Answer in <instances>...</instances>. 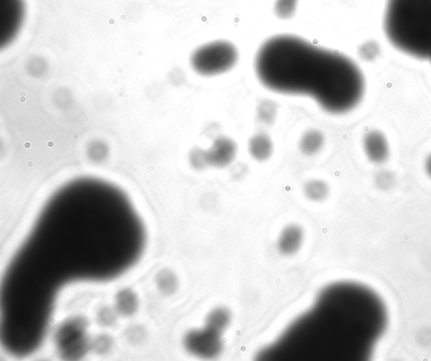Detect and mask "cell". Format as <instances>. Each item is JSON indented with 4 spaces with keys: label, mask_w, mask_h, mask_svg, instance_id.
<instances>
[{
    "label": "cell",
    "mask_w": 431,
    "mask_h": 361,
    "mask_svg": "<svg viewBox=\"0 0 431 361\" xmlns=\"http://www.w3.org/2000/svg\"><path fill=\"white\" fill-rule=\"evenodd\" d=\"M238 58V51L233 43L216 41L197 48L191 54L190 65L195 73L213 77L233 70Z\"/></svg>",
    "instance_id": "3957f363"
},
{
    "label": "cell",
    "mask_w": 431,
    "mask_h": 361,
    "mask_svg": "<svg viewBox=\"0 0 431 361\" xmlns=\"http://www.w3.org/2000/svg\"><path fill=\"white\" fill-rule=\"evenodd\" d=\"M363 148L367 159L373 163H382L389 156V144L380 131L368 132L363 139Z\"/></svg>",
    "instance_id": "ba28073f"
},
{
    "label": "cell",
    "mask_w": 431,
    "mask_h": 361,
    "mask_svg": "<svg viewBox=\"0 0 431 361\" xmlns=\"http://www.w3.org/2000/svg\"><path fill=\"white\" fill-rule=\"evenodd\" d=\"M254 70L267 90L307 96L331 115L353 111L365 94V79L352 60L293 35H279L262 44Z\"/></svg>",
    "instance_id": "6da1fadb"
},
{
    "label": "cell",
    "mask_w": 431,
    "mask_h": 361,
    "mask_svg": "<svg viewBox=\"0 0 431 361\" xmlns=\"http://www.w3.org/2000/svg\"><path fill=\"white\" fill-rule=\"evenodd\" d=\"M277 114V106L270 100H263L258 106L257 119L265 127H270L274 123Z\"/></svg>",
    "instance_id": "4fadbf2b"
},
{
    "label": "cell",
    "mask_w": 431,
    "mask_h": 361,
    "mask_svg": "<svg viewBox=\"0 0 431 361\" xmlns=\"http://www.w3.org/2000/svg\"><path fill=\"white\" fill-rule=\"evenodd\" d=\"M248 150L251 157L258 162H265L273 154L274 144L264 132L254 134L249 140Z\"/></svg>",
    "instance_id": "9c48e42d"
},
{
    "label": "cell",
    "mask_w": 431,
    "mask_h": 361,
    "mask_svg": "<svg viewBox=\"0 0 431 361\" xmlns=\"http://www.w3.org/2000/svg\"><path fill=\"white\" fill-rule=\"evenodd\" d=\"M25 0H0V43L8 45L21 31L25 22Z\"/></svg>",
    "instance_id": "277c9868"
},
{
    "label": "cell",
    "mask_w": 431,
    "mask_h": 361,
    "mask_svg": "<svg viewBox=\"0 0 431 361\" xmlns=\"http://www.w3.org/2000/svg\"><path fill=\"white\" fill-rule=\"evenodd\" d=\"M190 162L195 170H203L210 166L207 151L194 147L190 154Z\"/></svg>",
    "instance_id": "5bb4252c"
},
{
    "label": "cell",
    "mask_w": 431,
    "mask_h": 361,
    "mask_svg": "<svg viewBox=\"0 0 431 361\" xmlns=\"http://www.w3.org/2000/svg\"><path fill=\"white\" fill-rule=\"evenodd\" d=\"M238 145L229 136H221L216 138L213 145L207 150L211 167L223 168L231 166L237 157Z\"/></svg>",
    "instance_id": "52a82bcc"
},
{
    "label": "cell",
    "mask_w": 431,
    "mask_h": 361,
    "mask_svg": "<svg viewBox=\"0 0 431 361\" xmlns=\"http://www.w3.org/2000/svg\"><path fill=\"white\" fill-rule=\"evenodd\" d=\"M384 30L398 51L431 61V0H388Z\"/></svg>",
    "instance_id": "7a4b0ae2"
},
{
    "label": "cell",
    "mask_w": 431,
    "mask_h": 361,
    "mask_svg": "<svg viewBox=\"0 0 431 361\" xmlns=\"http://www.w3.org/2000/svg\"><path fill=\"white\" fill-rule=\"evenodd\" d=\"M303 195L312 202L321 203L328 199L330 188L325 180L312 179L307 180L302 188Z\"/></svg>",
    "instance_id": "7c38bea8"
},
{
    "label": "cell",
    "mask_w": 431,
    "mask_h": 361,
    "mask_svg": "<svg viewBox=\"0 0 431 361\" xmlns=\"http://www.w3.org/2000/svg\"><path fill=\"white\" fill-rule=\"evenodd\" d=\"M425 170L427 174L430 176L431 179V154L429 156V158L427 159L425 163Z\"/></svg>",
    "instance_id": "2e32d148"
},
{
    "label": "cell",
    "mask_w": 431,
    "mask_h": 361,
    "mask_svg": "<svg viewBox=\"0 0 431 361\" xmlns=\"http://www.w3.org/2000/svg\"><path fill=\"white\" fill-rule=\"evenodd\" d=\"M298 0H277L275 10L279 17L287 19L294 14Z\"/></svg>",
    "instance_id": "9a60e30c"
},
{
    "label": "cell",
    "mask_w": 431,
    "mask_h": 361,
    "mask_svg": "<svg viewBox=\"0 0 431 361\" xmlns=\"http://www.w3.org/2000/svg\"><path fill=\"white\" fill-rule=\"evenodd\" d=\"M305 242V231L297 223L287 224L277 240V250L282 256L293 257L301 251Z\"/></svg>",
    "instance_id": "8992f818"
},
{
    "label": "cell",
    "mask_w": 431,
    "mask_h": 361,
    "mask_svg": "<svg viewBox=\"0 0 431 361\" xmlns=\"http://www.w3.org/2000/svg\"><path fill=\"white\" fill-rule=\"evenodd\" d=\"M233 321V314L225 307H217L209 312L206 318V328L209 330L223 334L230 327Z\"/></svg>",
    "instance_id": "30bf717a"
},
{
    "label": "cell",
    "mask_w": 431,
    "mask_h": 361,
    "mask_svg": "<svg viewBox=\"0 0 431 361\" xmlns=\"http://www.w3.org/2000/svg\"><path fill=\"white\" fill-rule=\"evenodd\" d=\"M325 142V136L320 131L317 129L307 130L299 140V150L303 155L312 157L322 150Z\"/></svg>",
    "instance_id": "8fae6325"
},
{
    "label": "cell",
    "mask_w": 431,
    "mask_h": 361,
    "mask_svg": "<svg viewBox=\"0 0 431 361\" xmlns=\"http://www.w3.org/2000/svg\"><path fill=\"white\" fill-rule=\"evenodd\" d=\"M221 335L207 328L193 331L186 338V344L194 354L202 358H214L220 355L222 350Z\"/></svg>",
    "instance_id": "5b68a950"
}]
</instances>
